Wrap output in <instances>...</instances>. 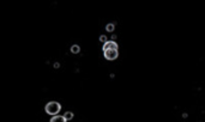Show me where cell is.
Returning <instances> with one entry per match:
<instances>
[{"label":"cell","instance_id":"obj_2","mask_svg":"<svg viewBox=\"0 0 205 122\" xmlns=\"http://www.w3.org/2000/svg\"><path fill=\"white\" fill-rule=\"evenodd\" d=\"M102 49L103 52H106V50H118V44H116L115 41H108L107 43L103 44Z\"/></svg>","mask_w":205,"mask_h":122},{"label":"cell","instance_id":"obj_9","mask_svg":"<svg viewBox=\"0 0 205 122\" xmlns=\"http://www.w3.org/2000/svg\"><path fill=\"white\" fill-rule=\"evenodd\" d=\"M54 67H55V68H59L60 64H59V62H55V64H54Z\"/></svg>","mask_w":205,"mask_h":122},{"label":"cell","instance_id":"obj_4","mask_svg":"<svg viewBox=\"0 0 205 122\" xmlns=\"http://www.w3.org/2000/svg\"><path fill=\"white\" fill-rule=\"evenodd\" d=\"M50 122H66L65 116H60V115H55L50 118Z\"/></svg>","mask_w":205,"mask_h":122},{"label":"cell","instance_id":"obj_6","mask_svg":"<svg viewBox=\"0 0 205 122\" xmlns=\"http://www.w3.org/2000/svg\"><path fill=\"white\" fill-rule=\"evenodd\" d=\"M114 29H115V24H113V23H109V24L106 25V30L109 31V32H113Z\"/></svg>","mask_w":205,"mask_h":122},{"label":"cell","instance_id":"obj_5","mask_svg":"<svg viewBox=\"0 0 205 122\" xmlns=\"http://www.w3.org/2000/svg\"><path fill=\"white\" fill-rule=\"evenodd\" d=\"M79 52H81V47L78 44H73L71 47V53H72V54H78Z\"/></svg>","mask_w":205,"mask_h":122},{"label":"cell","instance_id":"obj_1","mask_svg":"<svg viewBox=\"0 0 205 122\" xmlns=\"http://www.w3.org/2000/svg\"><path fill=\"white\" fill-rule=\"evenodd\" d=\"M44 110L48 115L55 116V115H59L58 112H60V110H61V106L58 102H49V103H47V106H44Z\"/></svg>","mask_w":205,"mask_h":122},{"label":"cell","instance_id":"obj_8","mask_svg":"<svg viewBox=\"0 0 205 122\" xmlns=\"http://www.w3.org/2000/svg\"><path fill=\"white\" fill-rule=\"evenodd\" d=\"M100 41L102 42L103 44H104V43H107V42H108V41H107V36H104V35H101V36H100Z\"/></svg>","mask_w":205,"mask_h":122},{"label":"cell","instance_id":"obj_3","mask_svg":"<svg viewBox=\"0 0 205 122\" xmlns=\"http://www.w3.org/2000/svg\"><path fill=\"white\" fill-rule=\"evenodd\" d=\"M118 56H119L118 50H106L104 52V58L107 60H115V59H118Z\"/></svg>","mask_w":205,"mask_h":122},{"label":"cell","instance_id":"obj_7","mask_svg":"<svg viewBox=\"0 0 205 122\" xmlns=\"http://www.w3.org/2000/svg\"><path fill=\"white\" fill-rule=\"evenodd\" d=\"M65 118H66V121H70L73 118V112L72 111H67V112H65Z\"/></svg>","mask_w":205,"mask_h":122}]
</instances>
